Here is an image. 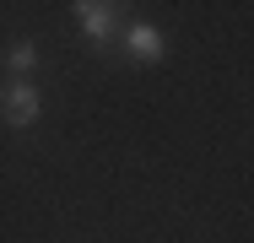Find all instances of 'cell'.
Wrapping results in <instances>:
<instances>
[{
	"label": "cell",
	"mask_w": 254,
	"mask_h": 243,
	"mask_svg": "<svg viewBox=\"0 0 254 243\" xmlns=\"http://www.w3.org/2000/svg\"><path fill=\"white\" fill-rule=\"evenodd\" d=\"M0 114H5V124L11 130H27V124H38V114H44V92L33 87V81H5L0 87Z\"/></svg>",
	"instance_id": "1"
},
{
	"label": "cell",
	"mask_w": 254,
	"mask_h": 243,
	"mask_svg": "<svg viewBox=\"0 0 254 243\" xmlns=\"http://www.w3.org/2000/svg\"><path fill=\"white\" fill-rule=\"evenodd\" d=\"M81 16V38L92 49H108L119 38V27H125V0H103V5H87V11H76Z\"/></svg>",
	"instance_id": "2"
},
{
	"label": "cell",
	"mask_w": 254,
	"mask_h": 243,
	"mask_svg": "<svg viewBox=\"0 0 254 243\" xmlns=\"http://www.w3.org/2000/svg\"><path fill=\"white\" fill-rule=\"evenodd\" d=\"M125 49L135 60H162V33H157L152 22H130L125 27Z\"/></svg>",
	"instance_id": "3"
},
{
	"label": "cell",
	"mask_w": 254,
	"mask_h": 243,
	"mask_svg": "<svg viewBox=\"0 0 254 243\" xmlns=\"http://www.w3.org/2000/svg\"><path fill=\"white\" fill-rule=\"evenodd\" d=\"M5 65L27 81V70H38V44L33 38H22V44H11V54H5Z\"/></svg>",
	"instance_id": "4"
},
{
	"label": "cell",
	"mask_w": 254,
	"mask_h": 243,
	"mask_svg": "<svg viewBox=\"0 0 254 243\" xmlns=\"http://www.w3.org/2000/svg\"><path fill=\"white\" fill-rule=\"evenodd\" d=\"M87 5H103V0H76V11H87Z\"/></svg>",
	"instance_id": "5"
}]
</instances>
